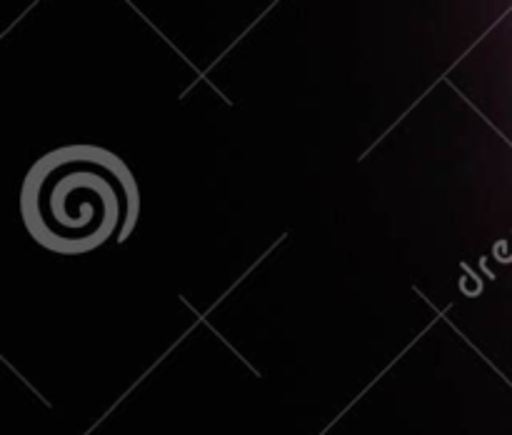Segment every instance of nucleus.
<instances>
[{
  "mask_svg": "<svg viewBox=\"0 0 512 435\" xmlns=\"http://www.w3.org/2000/svg\"><path fill=\"white\" fill-rule=\"evenodd\" d=\"M140 193L120 155L100 145H63L35 160L20 190V215L50 253L83 255L135 228Z\"/></svg>",
  "mask_w": 512,
  "mask_h": 435,
  "instance_id": "nucleus-1",
  "label": "nucleus"
}]
</instances>
